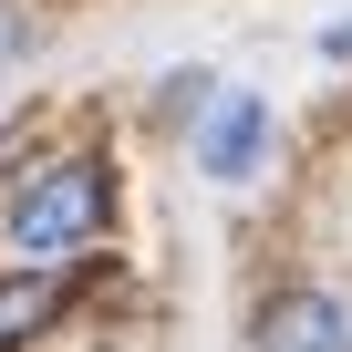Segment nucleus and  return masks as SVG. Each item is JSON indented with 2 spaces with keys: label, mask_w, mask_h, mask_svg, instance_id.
<instances>
[{
  "label": "nucleus",
  "mask_w": 352,
  "mask_h": 352,
  "mask_svg": "<svg viewBox=\"0 0 352 352\" xmlns=\"http://www.w3.org/2000/svg\"><path fill=\"white\" fill-rule=\"evenodd\" d=\"M0 63H21V11L0 0Z\"/></svg>",
  "instance_id": "39448f33"
},
{
  "label": "nucleus",
  "mask_w": 352,
  "mask_h": 352,
  "mask_svg": "<svg viewBox=\"0 0 352 352\" xmlns=\"http://www.w3.org/2000/svg\"><path fill=\"white\" fill-rule=\"evenodd\" d=\"M94 228H104V166H94V155H63L52 176H32L21 208H11V249H21V259H63V249H83Z\"/></svg>",
  "instance_id": "f257e3e1"
},
{
  "label": "nucleus",
  "mask_w": 352,
  "mask_h": 352,
  "mask_svg": "<svg viewBox=\"0 0 352 352\" xmlns=\"http://www.w3.org/2000/svg\"><path fill=\"white\" fill-rule=\"evenodd\" d=\"M52 311H63V280H52V270H32V280H0V352H11V342H32Z\"/></svg>",
  "instance_id": "20e7f679"
},
{
  "label": "nucleus",
  "mask_w": 352,
  "mask_h": 352,
  "mask_svg": "<svg viewBox=\"0 0 352 352\" xmlns=\"http://www.w3.org/2000/svg\"><path fill=\"white\" fill-rule=\"evenodd\" d=\"M259 352H352V300L342 290H280L259 311Z\"/></svg>",
  "instance_id": "f03ea898"
},
{
  "label": "nucleus",
  "mask_w": 352,
  "mask_h": 352,
  "mask_svg": "<svg viewBox=\"0 0 352 352\" xmlns=\"http://www.w3.org/2000/svg\"><path fill=\"white\" fill-rule=\"evenodd\" d=\"M321 52H331V63H352V21H331V32H321Z\"/></svg>",
  "instance_id": "423d86ee"
},
{
  "label": "nucleus",
  "mask_w": 352,
  "mask_h": 352,
  "mask_svg": "<svg viewBox=\"0 0 352 352\" xmlns=\"http://www.w3.org/2000/svg\"><path fill=\"white\" fill-rule=\"evenodd\" d=\"M259 145H270V104L259 94H218L197 114V166L218 176V187H239V176L259 166Z\"/></svg>",
  "instance_id": "7ed1b4c3"
}]
</instances>
